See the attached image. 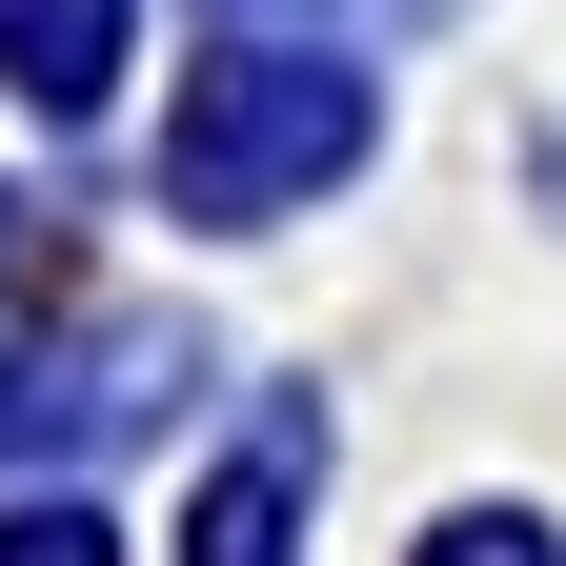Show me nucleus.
<instances>
[{
	"instance_id": "nucleus-1",
	"label": "nucleus",
	"mask_w": 566,
	"mask_h": 566,
	"mask_svg": "<svg viewBox=\"0 0 566 566\" xmlns=\"http://www.w3.org/2000/svg\"><path fill=\"white\" fill-rule=\"evenodd\" d=\"M344 163H365V82H344V61H283V41L202 61L182 122H163V202L182 223H283V202L344 182Z\"/></svg>"
},
{
	"instance_id": "nucleus-2",
	"label": "nucleus",
	"mask_w": 566,
	"mask_h": 566,
	"mask_svg": "<svg viewBox=\"0 0 566 566\" xmlns=\"http://www.w3.org/2000/svg\"><path fill=\"white\" fill-rule=\"evenodd\" d=\"M0 82L102 102V82H122V0H0Z\"/></svg>"
},
{
	"instance_id": "nucleus-3",
	"label": "nucleus",
	"mask_w": 566,
	"mask_h": 566,
	"mask_svg": "<svg viewBox=\"0 0 566 566\" xmlns=\"http://www.w3.org/2000/svg\"><path fill=\"white\" fill-rule=\"evenodd\" d=\"M283 465H304V424H283L263 465H223V485L182 506V566H283Z\"/></svg>"
},
{
	"instance_id": "nucleus-7",
	"label": "nucleus",
	"mask_w": 566,
	"mask_h": 566,
	"mask_svg": "<svg viewBox=\"0 0 566 566\" xmlns=\"http://www.w3.org/2000/svg\"><path fill=\"white\" fill-rule=\"evenodd\" d=\"M0 424H21V385H0Z\"/></svg>"
},
{
	"instance_id": "nucleus-5",
	"label": "nucleus",
	"mask_w": 566,
	"mask_h": 566,
	"mask_svg": "<svg viewBox=\"0 0 566 566\" xmlns=\"http://www.w3.org/2000/svg\"><path fill=\"white\" fill-rule=\"evenodd\" d=\"M0 566H122V546H102V506H21V526H0Z\"/></svg>"
},
{
	"instance_id": "nucleus-6",
	"label": "nucleus",
	"mask_w": 566,
	"mask_h": 566,
	"mask_svg": "<svg viewBox=\"0 0 566 566\" xmlns=\"http://www.w3.org/2000/svg\"><path fill=\"white\" fill-rule=\"evenodd\" d=\"M21 263H41V223H21V202H0V283H21Z\"/></svg>"
},
{
	"instance_id": "nucleus-4",
	"label": "nucleus",
	"mask_w": 566,
	"mask_h": 566,
	"mask_svg": "<svg viewBox=\"0 0 566 566\" xmlns=\"http://www.w3.org/2000/svg\"><path fill=\"white\" fill-rule=\"evenodd\" d=\"M424 566H566L526 506H465V526H424Z\"/></svg>"
}]
</instances>
